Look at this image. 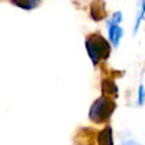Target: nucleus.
<instances>
[{"label":"nucleus","mask_w":145,"mask_h":145,"mask_svg":"<svg viewBox=\"0 0 145 145\" xmlns=\"http://www.w3.org/2000/svg\"><path fill=\"white\" fill-rule=\"evenodd\" d=\"M116 109V103L112 97L107 96H100L99 99H96L94 103L90 107L89 118L93 123H105L107 122L110 116L113 115Z\"/></svg>","instance_id":"f03ea898"},{"label":"nucleus","mask_w":145,"mask_h":145,"mask_svg":"<svg viewBox=\"0 0 145 145\" xmlns=\"http://www.w3.org/2000/svg\"><path fill=\"white\" fill-rule=\"evenodd\" d=\"M122 28H120L119 25H112V26H109V41H110L112 46L118 48L119 42H120V38H122Z\"/></svg>","instance_id":"39448f33"},{"label":"nucleus","mask_w":145,"mask_h":145,"mask_svg":"<svg viewBox=\"0 0 145 145\" xmlns=\"http://www.w3.org/2000/svg\"><path fill=\"white\" fill-rule=\"evenodd\" d=\"M144 15H145V0H141V13L138 15L137 18V22H135V28H134V33H137L139 25H141V20L144 19Z\"/></svg>","instance_id":"6e6552de"},{"label":"nucleus","mask_w":145,"mask_h":145,"mask_svg":"<svg viewBox=\"0 0 145 145\" xmlns=\"http://www.w3.org/2000/svg\"><path fill=\"white\" fill-rule=\"evenodd\" d=\"M86 50L93 65H97L100 61L107 59L110 55V44L100 33H91L86 38Z\"/></svg>","instance_id":"f257e3e1"},{"label":"nucleus","mask_w":145,"mask_h":145,"mask_svg":"<svg viewBox=\"0 0 145 145\" xmlns=\"http://www.w3.org/2000/svg\"><path fill=\"white\" fill-rule=\"evenodd\" d=\"M102 93L107 97H118V86L110 78H103L102 81Z\"/></svg>","instance_id":"20e7f679"},{"label":"nucleus","mask_w":145,"mask_h":145,"mask_svg":"<svg viewBox=\"0 0 145 145\" xmlns=\"http://www.w3.org/2000/svg\"><path fill=\"white\" fill-rule=\"evenodd\" d=\"M120 145H139L137 141H134V139H128V141H123Z\"/></svg>","instance_id":"9b49d317"},{"label":"nucleus","mask_w":145,"mask_h":145,"mask_svg":"<svg viewBox=\"0 0 145 145\" xmlns=\"http://www.w3.org/2000/svg\"><path fill=\"white\" fill-rule=\"evenodd\" d=\"M144 102H145V90H144V86L141 84L138 90V106H142Z\"/></svg>","instance_id":"9d476101"},{"label":"nucleus","mask_w":145,"mask_h":145,"mask_svg":"<svg viewBox=\"0 0 145 145\" xmlns=\"http://www.w3.org/2000/svg\"><path fill=\"white\" fill-rule=\"evenodd\" d=\"M97 144L99 145H113V135H112L110 126H106L97 134Z\"/></svg>","instance_id":"423d86ee"},{"label":"nucleus","mask_w":145,"mask_h":145,"mask_svg":"<svg viewBox=\"0 0 145 145\" xmlns=\"http://www.w3.org/2000/svg\"><path fill=\"white\" fill-rule=\"evenodd\" d=\"M90 16L93 20L99 22L103 20L106 16V5L103 0H93L90 5Z\"/></svg>","instance_id":"7ed1b4c3"},{"label":"nucleus","mask_w":145,"mask_h":145,"mask_svg":"<svg viewBox=\"0 0 145 145\" xmlns=\"http://www.w3.org/2000/svg\"><path fill=\"white\" fill-rule=\"evenodd\" d=\"M120 19H122V13H120V12H116V13L112 16V19L107 22V28L112 26V25H119V23H120Z\"/></svg>","instance_id":"1a4fd4ad"},{"label":"nucleus","mask_w":145,"mask_h":145,"mask_svg":"<svg viewBox=\"0 0 145 145\" xmlns=\"http://www.w3.org/2000/svg\"><path fill=\"white\" fill-rule=\"evenodd\" d=\"M10 2L23 10H32L35 7H38L42 0H10Z\"/></svg>","instance_id":"0eeeda50"}]
</instances>
